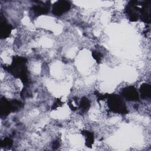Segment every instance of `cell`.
Returning <instances> with one entry per match:
<instances>
[{
  "label": "cell",
  "instance_id": "obj_12",
  "mask_svg": "<svg viewBox=\"0 0 151 151\" xmlns=\"http://www.w3.org/2000/svg\"><path fill=\"white\" fill-rule=\"evenodd\" d=\"M59 142H58V140H56V141H55L54 143H53V147L54 148V149H57L58 146H59Z\"/></svg>",
  "mask_w": 151,
  "mask_h": 151
},
{
  "label": "cell",
  "instance_id": "obj_4",
  "mask_svg": "<svg viewBox=\"0 0 151 151\" xmlns=\"http://www.w3.org/2000/svg\"><path fill=\"white\" fill-rule=\"evenodd\" d=\"M12 28L11 27V25L8 24L5 18H3L2 15H1V30H0V32H1V38L2 39H4L7 38L12 30Z\"/></svg>",
  "mask_w": 151,
  "mask_h": 151
},
{
  "label": "cell",
  "instance_id": "obj_1",
  "mask_svg": "<svg viewBox=\"0 0 151 151\" xmlns=\"http://www.w3.org/2000/svg\"><path fill=\"white\" fill-rule=\"evenodd\" d=\"M108 106L112 111L117 113H126L127 111L123 100L120 96L116 94L109 96Z\"/></svg>",
  "mask_w": 151,
  "mask_h": 151
},
{
  "label": "cell",
  "instance_id": "obj_6",
  "mask_svg": "<svg viewBox=\"0 0 151 151\" xmlns=\"http://www.w3.org/2000/svg\"><path fill=\"white\" fill-rule=\"evenodd\" d=\"M50 10V5H35L32 8L33 12L36 15H40L42 14H45L48 12Z\"/></svg>",
  "mask_w": 151,
  "mask_h": 151
},
{
  "label": "cell",
  "instance_id": "obj_9",
  "mask_svg": "<svg viewBox=\"0 0 151 151\" xmlns=\"http://www.w3.org/2000/svg\"><path fill=\"white\" fill-rule=\"evenodd\" d=\"M85 136H86V145L88 147L91 146V145L93 143L94 140V137L93 134L90 132H86L85 131L84 132Z\"/></svg>",
  "mask_w": 151,
  "mask_h": 151
},
{
  "label": "cell",
  "instance_id": "obj_11",
  "mask_svg": "<svg viewBox=\"0 0 151 151\" xmlns=\"http://www.w3.org/2000/svg\"><path fill=\"white\" fill-rule=\"evenodd\" d=\"M93 56L94 57V58L97 61V62H100L101 61V55L100 52H98L97 51H93Z\"/></svg>",
  "mask_w": 151,
  "mask_h": 151
},
{
  "label": "cell",
  "instance_id": "obj_2",
  "mask_svg": "<svg viewBox=\"0 0 151 151\" xmlns=\"http://www.w3.org/2000/svg\"><path fill=\"white\" fill-rule=\"evenodd\" d=\"M70 4L67 1H58L52 6V13L57 16H60L67 12L70 8Z\"/></svg>",
  "mask_w": 151,
  "mask_h": 151
},
{
  "label": "cell",
  "instance_id": "obj_10",
  "mask_svg": "<svg viewBox=\"0 0 151 151\" xmlns=\"http://www.w3.org/2000/svg\"><path fill=\"white\" fill-rule=\"evenodd\" d=\"M12 140L8 137L4 139L1 142V146L2 147H9L12 145Z\"/></svg>",
  "mask_w": 151,
  "mask_h": 151
},
{
  "label": "cell",
  "instance_id": "obj_8",
  "mask_svg": "<svg viewBox=\"0 0 151 151\" xmlns=\"http://www.w3.org/2000/svg\"><path fill=\"white\" fill-rule=\"evenodd\" d=\"M90 103L88 99L86 97H83L80 102V108L83 112L87 111L90 107Z\"/></svg>",
  "mask_w": 151,
  "mask_h": 151
},
{
  "label": "cell",
  "instance_id": "obj_7",
  "mask_svg": "<svg viewBox=\"0 0 151 151\" xmlns=\"http://www.w3.org/2000/svg\"><path fill=\"white\" fill-rule=\"evenodd\" d=\"M140 94L143 98H146L150 96V86L147 84H143L140 87Z\"/></svg>",
  "mask_w": 151,
  "mask_h": 151
},
{
  "label": "cell",
  "instance_id": "obj_5",
  "mask_svg": "<svg viewBox=\"0 0 151 151\" xmlns=\"http://www.w3.org/2000/svg\"><path fill=\"white\" fill-rule=\"evenodd\" d=\"M0 110H1V116H6L9 114L10 111L12 110L11 103L7 100L4 97L1 98L0 103Z\"/></svg>",
  "mask_w": 151,
  "mask_h": 151
},
{
  "label": "cell",
  "instance_id": "obj_3",
  "mask_svg": "<svg viewBox=\"0 0 151 151\" xmlns=\"http://www.w3.org/2000/svg\"><path fill=\"white\" fill-rule=\"evenodd\" d=\"M122 95L129 101H136L139 99L137 91L133 86H129L124 88L122 91Z\"/></svg>",
  "mask_w": 151,
  "mask_h": 151
}]
</instances>
